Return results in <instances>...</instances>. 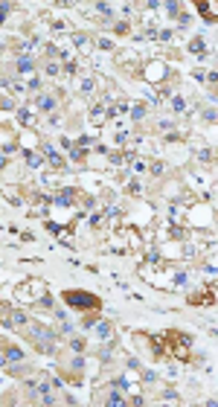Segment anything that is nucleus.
Here are the masks:
<instances>
[{
	"label": "nucleus",
	"mask_w": 218,
	"mask_h": 407,
	"mask_svg": "<svg viewBox=\"0 0 218 407\" xmlns=\"http://www.w3.org/2000/svg\"><path fill=\"white\" fill-rule=\"evenodd\" d=\"M23 338H29V341L35 343V349L38 352H44V355H53V352H58V335L55 332H50L47 326H41V323H26L21 332Z\"/></svg>",
	"instance_id": "obj_1"
},
{
	"label": "nucleus",
	"mask_w": 218,
	"mask_h": 407,
	"mask_svg": "<svg viewBox=\"0 0 218 407\" xmlns=\"http://www.w3.org/2000/svg\"><path fill=\"white\" fill-rule=\"evenodd\" d=\"M15 297L21 305H41V300L47 297V285L41 279H26L21 288L15 291Z\"/></svg>",
	"instance_id": "obj_2"
},
{
	"label": "nucleus",
	"mask_w": 218,
	"mask_h": 407,
	"mask_svg": "<svg viewBox=\"0 0 218 407\" xmlns=\"http://www.w3.org/2000/svg\"><path fill=\"white\" fill-rule=\"evenodd\" d=\"M64 302L70 308H82V311H96L99 308V297H93L90 291H82V288L64 291Z\"/></svg>",
	"instance_id": "obj_3"
},
{
	"label": "nucleus",
	"mask_w": 218,
	"mask_h": 407,
	"mask_svg": "<svg viewBox=\"0 0 218 407\" xmlns=\"http://www.w3.org/2000/svg\"><path fill=\"white\" fill-rule=\"evenodd\" d=\"M140 76L146 79L149 87H160V82L169 76V67L163 64V61H152V64H146L143 70H140Z\"/></svg>",
	"instance_id": "obj_4"
},
{
	"label": "nucleus",
	"mask_w": 218,
	"mask_h": 407,
	"mask_svg": "<svg viewBox=\"0 0 218 407\" xmlns=\"http://www.w3.org/2000/svg\"><path fill=\"white\" fill-rule=\"evenodd\" d=\"M108 105H105V102H96V105L90 108V122H93V125H96V128H99V125H105V122H108Z\"/></svg>",
	"instance_id": "obj_5"
},
{
	"label": "nucleus",
	"mask_w": 218,
	"mask_h": 407,
	"mask_svg": "<svg viewBox=\"0 0 218 407\" xmlns=\"http://www.w3.org/2000/svg\"><path fill=\"white\" fill-rule=\"evenodd\" d=\"M55 105H58V102H55V96H47V93H38V96H35V108H38L41 114H53V111H55Z\"/></svg>",
	"instance_id": "obj_6"
},
{
	"label": "nucleus",
	"mask_w": 218,
	"mask_h": 407,
	"mask_svg": "<svg viewBox=\"0 0 218 407\" xmlns=\"http://www.w3.org/2000/svg\"><path fill=\"white\" fill-rule=\"evenodd\" d=\"M3 352H6V361H9V364H21L23 361V349L21 346H15V343H3Z\"/></svg>",
	"instance_id": "obj_7"
},
{
	"label": "nucleus",
	"mask_w": 218,
	"mask_h": 407,
	"mask_svg": "<svg viewBox=\"0 0 218 407\" xmlns=\"http://www.w3.org/2000/svg\"><path fill=\"white\" fill-rule=\"evenodd\" d=\"M0 146H3V154H12V151L18 149V143H15V137H12V131L9 128H0Z\"/></svg>",
	"instance_id": "obj_8"
},
{
	"label": "nucleus",
	"mask_w": 218,
	"mask_h": 407,
	"mask_svg": "<svg viewBox=\"0 0 218 407\" xmlns=\"http://www.w3.org/2000/svg\"><path fill=\"white\" fill-rule=\"evenodd\" d=\"M0 195H3V198L12 204V207H21V204H23V195L18 192L15 186H0Z\"/></svg>",
	"instance_id": "obj_9"
},
{
	"label": "nucleus",
	"mask_w": 218,
	"mask_h": 407,
	"mask_svg": "<svg viewBox=\"0 0 218 407\" xmlns=\"http://www.w3.org/2000/svg\"><path fill=\"white\" fill-rule=\"evenodd\" d=\"M44 157H47V163L53 166V169H61L64 166V160H61V154L53 149V146H44Z\"/></svg>",
	"instance_id": "obj_10"
},
{
	"label": "nucleus",
	"mask_w": 218,
	"mask_h": 407,
	"mask_svg": "<svg viewBox=\"0 0 218 407\" xmlns=\"http://www.w3.org/2000/svg\"><path fill=\"white\" fill-rule=\"evenodd\" d=\"M18 119H21V125H26V128H35V125H38V116H35L29 108H21V111H18Z\"/></svg>",
	"instance_id": "obj_11"
},
{
	"label": "nucleus",
	"mask_w": 218,
	"mask_h": 407,
	"mask_svg": "<svg viewBox=\"0 0 218 407\" xmlns=\"http://www.w3.org/2000/svg\"><path fill=\"white\" fill-rule=\"evenodd\" d=\"M32 67H35V61H32L29 56H21V58H18V73H21V76L29 79V76H32Z\"/></svg>",
	"instance_id": "obj_12"
},
{
	"label": "nucleus",
	"mask_w": 218,
	"mask_h": 407,
	"mask_svg": "<svg viewBox=\"0 0 218 407\" xmlns=\"http://www.w3.org/2000/svg\"><path fill=\"white\" fill-rule=\"evenodd\" d=\"M26 166H29V169H41V166H44V154H41V151H26Z\"/></svg>",
	"instance_id": "obj_13"
},
{
	"label": "nucleus",
	"mask_w": 218,
	"mask_h": 407,
	"mask_svg": "<svg viewBox=\"0 0 218 407\" xmlns=\"http://www.w3.org/2000/svg\"><path fill=\"white\" fill-rule=\"evenodd\" d=\"M79 90H82L85 96H90V93L96 90V79H93V76H85V79L79 82Z\"/></svg>",
	"instance_id": "obj_14"
},
{
	"label": "nucleus",
	"mask_w": 218,
	"mask_h": 407,
	"mask_svg": "<svg viewBox=\"0 0 218 407\" xmlns=\"http://www.w3.org/2000/svg\"><path fill=\"white\" fill-rule=\"evenodd\" d=\"M198 9L207 15V21H210V23L216 21V3H198Z\"/></svg>",
	"instance_id": "obj_15"
},
{
	"label": "nucleus",
	"mask_w": 218,
	"mask_h": 407,
	"mask_svg": "<svg viewBox=\"0 0 218 407\" xmlns=\"http://www.w3.org/2000/svg\"><path fill=\"white\" fill-rule=\"evenodd\" d=\"M160 402H172V405H177L180 399H177V393H174L172 387H163V393H160Z\"/></svg>",
	"instance_id": "obj_16"
},
{
	"label": "nucleus",
	"mask_w": 218,
	"mask_h": 407,
	"mask_svg": "<svg viewBox=\"0 0 218 407\" xmlns=\"http://www.w3.org/2000/svg\"><path fill=\"white\" fill-rule=\"evenodd\" d=\"M55 236H58V241H61V244H70V247L76 244V238H73V230H58Z\"/></svg>",
	"instance_id": "obj_17"
},
{
	"label": "nucleus",
	"mask_w": 218,
	"mask_h": 407,
	"mask_svg": "<svg viewBox=\"0 0 218 407\" xmlns=\"http://www.w3.org/2000/svg\"><path fill=\"white\" fill-rule=\"evenodd\" d=\"M146 114H149V105H146V102H140V105L131 108V116H134V119H143Z\"/></svg>",
	"instance_id": "obj_18"
},
{
	"label": "nucleus",
	"mask_w": 218,
	"mask_h": 407,
	"mask_svg": "<svg viewBox=\"0 0 218 407\" xmlns=\"http://www.w3.org/2000/svg\"><path fill=\"white\" fill-rule=\"evenodd\" d=\"M213 157H216L213 149H201V151H198V160H201V163H210V166H213Z\"/></svg>",
	"instance_id": "obj_19"
},
{
	"label": "nucleus",
	"mask_w": 218,
	"mask_h": 407,
	"mask_svg": "<svg viewBox=\"0 0 218 407\" xmlns=\"http://www.w3.org/2000/svg\"><path fill=\"white\" fill-rule=\"evenodd\" d=\"M85 157H87L85 149H73V146H70V160H73V163H82Z\"/></svg>",
	"instance_id": "obj_20"
},
{
	"label": "nucleus",
	"mask_w": 218,
	"mask_h": 407,
	"mask_svg": "<svg viewBox=\"0 0 218 407\" xmlns=\"http://www.w3.org/2000/svg\"><path fill=\"white\" fill-rule=\"evenodd\" d=\"M70 349L82 355V352H85V349H87V341H82V338H76V341H70Z\"/></svg>",
	"instance_id": "obj_21"
},
{
	"label": "nucleus",
	"mask_w": 218,
	"mask_h": 407,
	"mask_svg": "<svg viewBox=\"0 0 218 407\" xmlns=\"http://www.w3.org/2000/svg\"><path fill=\"white\" fill-rule=\"evenodd\" d=\"M44 70H47V76H58V73H61L58 61H47V64H44Z\"/></svg>",
	"instance_id": "obj_22"
},
{
	"label": "nucleus",
	"mask_w": 218,
	"mask_h": 407,
	"mask_svg": "<svg viewBox=\"0 0 218 407\" xmlns=\"http://www.w3.org/2000/svg\"><path fill=\"white\" fill-rule=\"evenodd\" d=\"M172 108H174V111H177V114H186V99H180V96H174Z\"/></svg>",
	"instance_id": "obj_23"
},
{
	"label": "nucleus",
	"mask_w": 218,
	"mask_h": 407,
	"mask_svg": "<svg viewBox=\"0 0 218 407\" xmlns=\"http://www.w3.org/2000/svg\"><path fill=\"white\" fill-rule=\"evenodd\" d=\"M99 320V317H96V311H93V314H85V320H82V326H85V329H93V323Z\"/></svg>",
	"instance_id": "obj_24"
},
{
	"label": "nucleus",
	"mask_w": 218,
	"mask_h": 407,
	"mask_svg": "<svg viewBox=\"0 0 218 407\" xmlns=\"http://www.w3.org/2000/svg\"><path fill=\"white\" fill-rule=\"evenodd\" d=\"M189 50L192 53H204V38H195V41L189 44Z\"/></svg>",
	"instance_id": "obj_25"
},
{
	"label": "nucleus",
	"mask_w": 218,
	"mask_h": 407,
	"mask_svg": "<svg viewBox=\"0 0 218 407\" xmlns=\"http://www.w3.org/2000/svg\"><path fill=\"white\" fill-rule=\"evenodd\" d=\"M9 311H12V308H9V305H6V302L0 300V317H3V323L9 320Z\"/></svg>",
	"instance_id": "obj_26"
},
{
	"label": "nucleus",
	"mask_w": 218,
	"mask_h": 407,
	"mask_svg": "<svg viewBox=\"0 0 218 407\" xmlns=\"http://www.w3.org/2000/svg\"><path fill=\"white\" fill-rule=\"evenodd\" d=\"M0 108H15V102L9 96H0Z\"/></svg>",
	"instance_id": "obj_27"
},
{
	"label": "nucleus",
	"mask_w": 218,
	"mask_h": 407,
	"mask_svg": "<svg viewBox=\"0 0 218 407\" xmlns=\"http://www.w3.org/2000/svg\"><path fill=\"white\" fill-rule=\"evenodd\" d=\"M204 119H210V122H216V111L210 108V111H204Z\"/></svg>",
	"instance_id": "obj_28"
},
{
	"label": "nucleus",
	"mask_w": 218,
	"mask_h": 407,
	"mask_svg": "<svg viewBox=\"0 0 218 407\" xmlns=\"http://www.w3.org/2000/svg\"><path fill=\"white\" fill-rule=\"evenodd\" d=\"M6 163H9V154H3V151H0V172L6 169Z\"/></svg>",
	"instance_id": "obj_29"
}]
</instances>
